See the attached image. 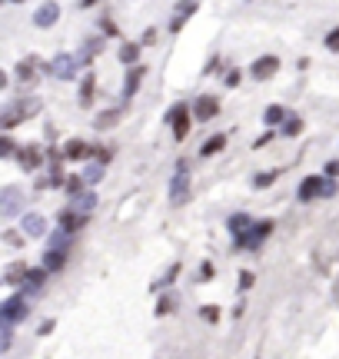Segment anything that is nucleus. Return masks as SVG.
Masks as SVG:
<instances>
[{"instance_id": "5", "label": "nucleus", "mask_w": 339, "mask_h": 359, "mask_svg": "<svg viewBox=\"0 0 339 359\" xmlns=\"http://www.w3.org/2000/svg\"><path fill=\"white\" fill-rule=\"evenodd\" d=\"M83 153H87V147H83V143H70V147H67V157H70V160H80Z\"/></svg>"}, {"instance_id": "6", "label": "nucleus", "mask_w": 339, "mask_h": 359, "mask_svg": "<svg viewBox=\"0 0 339 359\" xmlns=\"http://www.w3.org/2000/svg\"><path fill=\"white\" fill-rule=\"evenodd\" d=\"M220 147H223V136H216V140H210V143L203 147V157H210V153H213V150H220Z\"/></svg>"}, {"instance_id": "2", "label": "nucleus", "mask_w": 339, "mask_h": 359, "mask_svg": "<svg viewBox=\"0 0 339 359\" xmlns=\"http://www.w3.org/2000/svg\"><path fill=\"white\" fill-rule=\"evenodd\" d=\"M276 67H279V60H276V57L256 60V63H253V74H256V77H270V74H276Z\"/></svg>"}, {"instance_id": "4", "label": "nucleus", "mask_w": 339, "mask_h": 359, "mask_svg": "<svg viewBox=\"0 0 339 359\" xmlns=\"http://www.w3.org/2000/svg\"><path fill=\"white\" fill-rule=\"evenodd\" d=\"M316 190H320V180L313 177V180H306V186H303V190H299V196H303V200H309V196L316 193Z\"/></svg>"}, {"instance_id": "7", "label": "nucleus", "mask_w": 339, "mask_h": 359, "mask_svg": "<svg viewBox=\"0 0 339 359\" xmlns=\"http://www.w3.org/2000/svg\"><path fill=\"white\" fill-rule=\"evenodd\" d=\"M47 266H50V269H60V253H47Z\"/></svg>"}, {"instance_id": "1", "label": "nucleus", "mask_w": 339, "mask_h": 359, "mask_svg": "<svg viewBox=\"0 0 339 359\" xmlns=\"http://www.w3.org/2000/svg\"><path fill=\"white\" fill-rule=\"evenodd\" d=\"M170 120H173V127H176V130H173V136H176V140H183L186 127H190V120H186V106H176V110L170 113Z\"/></svg>"}, {"instance_id": "3", "label": "nucleus", "mask_w": 339, "mask_h": 359, "mask_svg": "<svg viewBox=\"0 0 339 359\" xmlns=\"http://www.w3.org/2000/svg\"><path fill=\"white\" fill-rule=\"evenodd\" d=\"M213 113H216V100H210V97H203L200 106H197V117H200V120H210Z\"/></svg>"}, {"instance_id": "8", "label": "nucleus", "mask_w": 339, "mask_h": 359, "mask_svg": "<svg viewBox=\"0 0 339 359\" xmlns=\"http://www.w3.org/2000/svg\"><path fill=\"white\" fill-rule=\"evenodd\" d=\"M326 47H329V50H339V30H336V33H329V40H326Z\"/></svg>"}]
</instances>
